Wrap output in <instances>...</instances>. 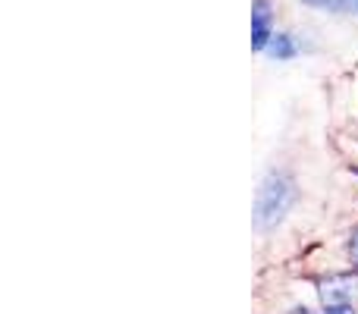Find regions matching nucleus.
Returning a JSON list of instances; mask_svg holds the SVG:
<instances>
[{
  "mask_svg": "<svg viewBox=\"0 0 358 314\" xmlns=\"http://www.w3.org/2000/svg\"><path fill=\"white\" fill-rule=\"evenodd\" d=\"M267 54L277 57V60H289V57H296V41L289 35H273L267 44Z\"/></svg>",
  "mask_w": 358,
  "mask_h": 314,
  "instance_id": "nucleus-4",
  "label": "nucleus"
},
{
  "mask_svg": "<svg viewBox=\"0 0 358 314\" xmlns=\"http://www.w3.org/2000/svg\"><path fill=\"white\" fill-rule=\"evenodd\" d=\"M349 252H352V261L358 264V229L352 233V239H349Z\"/></svg>",
  "mask_w": 358,
  "mask_h": 314,
  "instance_id": "nucleus-5",
  "label": "nucleus"
},
{
  "mask_svg": "<svg viewBox=\"0 0 358 314\" xmlns=\"http://www.w3.org/2000/svg\"><path fill=\"white\" fill-rule=\"evenodd\" d=\"M355 10H358V6H355Z\"/></svg>",
  "mask_w": 358,
  "mask_h": 314,
  "instance_id": "nucleus-7",
  "label": "nucleus"
},
{
  "mask_svg": "<svg viewBox=\"0 0 358 314\" xmlns=\"http://www.w3.org/2000/svg\"><path fill=\"white\" fill-rule=\"evenodd\" d=\"M271 31V0H255L252 6V50H267Z\"/></svg>",
  "mask_w": 358,
  "mask_h": 314,
  "instance_id": "nucleus-3",
  "label": "nucleus"
},
{
  "mask_svg": "<svg viewBox=\"0 0 358 314\" xmlns=\"http://www.w3.org/2000/svg\"><path fill=\"white\" fill-rule=\"evenodd\" d=\"M317 296H321L324 308L352 305L358 299V277H352V273H334V277L317 283Z\"/></svg>",
  "mask_w": 358,
  "mask_h": 314,
  "instance_id": "nucleus-2",
  "label": "nucleus"
},
{
  "mask_svg": "<svg viewBox=\"0 0 358 314\" xmlns=\"http://www.w3.org/2000/svg\"><path fill=\"white\" fill-rule=\"evenodd\" d=\"M327 314H355L349 305H340V308H327Z\"/></svg>",
  "mask_w": 358,
  "mask_h": 314,
  "instance_id": "nucleus-6",
  "label": "nucleus"
},
{
  "mask_svg": "<svg viewBox=\"0 0 358 314\" xmlns=\"http://www.w3.org/2000/svg\"><path fill=\"white\" fill-rule=\"evenodd\" d=\"M296 204V183L286 173H271L258 189V201H255V227L271 229L289 214Z\"/></svg>",
  "mask_w": 358,
  "mask_h": 314,
  "instance_id": "nucleus-1",
  "label": "nucleus"
}]
</instances>
